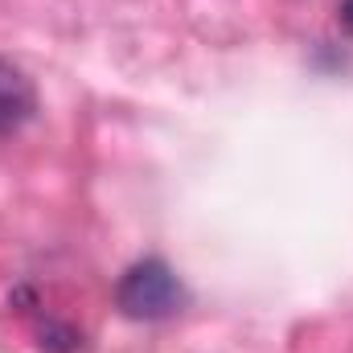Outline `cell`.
<instances>
[{
    "label": "cell",
    "mask_w": 353,
    "mask_h": 353,
    "mask_svg": "<svg viewBox=\"0 0 353 353\" xmlns=\"http://www.w3.org/2000/svg\"><path fill=\"white\" fill-rule=\"evenodd\" d=\"M185 288L176 279V271L161 259H144V263H132L119 283H115V304L123 316L132 321H165L176 316L185 308Z\"/></svg>",
    "instance_id": "1"
},
{
    "label": "cell",
    "mask_w": 353,
    "mask_h": 353,
    "mask_svg": "<svg viewBox=\"0 0 353 353\" xmlns=\"http://www.w3.org/2000/svg\"><path fill=\"white\" fill-rule=\"evenodd\" d=\"M33 115H37V87H33V79L21 66H12L8 58H0V140L17 136Z\"/></svg>",
    "instance_id": "2"
},
{
    "label": "cell",
    "mask_w": 353,
    "mask_h": 353,
    "mask_svg": "<svg viewBox=\"0 0 353 353\" xmlns=\"http://www.w3.org/2000/svg\"><path fill=\"white\" fill-rule=\"evenodd\" d=\"M37 337H41V350L46 353H70L74 350V341H79V333L66 329V325H58V321H46Z\"/></svg>",
    "instance_id": "3"
},
{
    "label": "cell",
    "mask_w": 353,
    "mask_h": 353,
    "mask_svg": "<svg viewBox=\"0 0 353 353\" xmlns=\"http://www.w3.org/2000/svg\"><path fill=\"white\" fill-rule=\"evenodd\" d=\"M341 29H345V33H353V0H345V4H341Z\"/></svg>",
    "instance_id": "4"
}]
</instances>
